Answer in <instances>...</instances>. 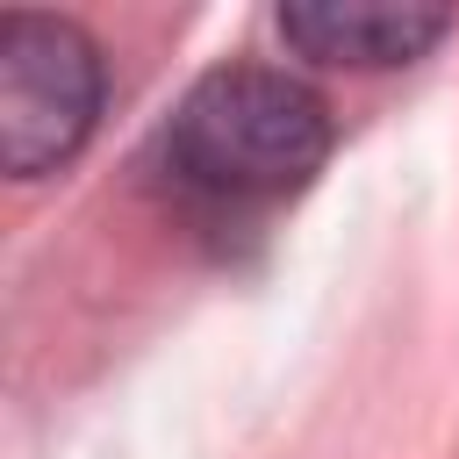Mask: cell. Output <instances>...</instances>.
Returning <instances> with one entry per match:
<instances>
[{"mask_svg": "<svg viewBox=\"0 0 459 459\" xmlns=\"http://www.w3.org/2000/svg\"><path fill=\"white\" fill-rule=\"evenodd\" d=\"M330 151V108L273 72V65H222L194 79L165 129V165L186 194L215 208H265L294 194Z\"/></svg>", "mask_w": 459, "mask_h": 459, "instance_id": "1", "label": "cell"}, {"mask_svg": "<svg viewBox=\"0 0 459 459\" xmlns=\"http://www.w3.org/2000/svg\"><path fill=\"white\" fill-rule=\"evenodd\" d=\"M100 115V50L57 14L0 22V158L14 179L65 165Z\"/></svg>", "mask_w": 459, "mask_h": 459, "instance_id": "2", "label": "cell"}, {"mask_svg": "<svg viewBox=\"0 0 459 459\" xmlns=\"http://www.w3.org/2000/svg\"><path fill=\"white\" fill-rule=\"evenodd\" d=\"M452 29L445 7H394V0H301V7H280V36L301 50V57H323V65H409L423 57L437 36Z\"/></svg>", "mask_w": 459, "mask_h": 459, "instance_id": "3", "label": "cell"}]
</instances>
